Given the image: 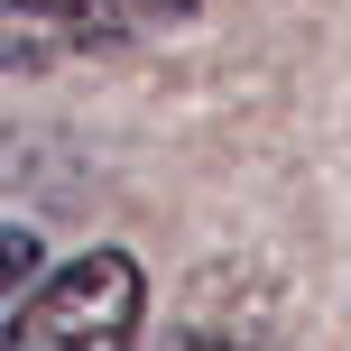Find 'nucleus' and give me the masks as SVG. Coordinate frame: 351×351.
Instances as JSON below:
<instances>
[{"label":"nucleus","mask_w":351,"mask_h":351,"mask_svg":"<svg viewBox=\"0 0 351 351\" xmlns=\"http://www.w3.org/2000/svg\"><path fill=\"white\" fill-rule=\"evenodd\" d=\"M185 351H250V342H231V333H194Z\"/></svg>","instance_id":"4"},{"label":"nucleus","mask_w":351,"mask_h":351,"mask_svg":"<svg viewBox=\"0 0 351 351\" xmlns=\"http://www.w3.org/2000/svg\"><path fill=\"white\" fill-rule=\"evenodd\" d=\"M148 315V278L130 250H74L56 259L0 324V351H130Z\"/></svg>","instance_id":"1"},{"label":"nucleus","mask_w":351,"mask_h":351,"mask_svg":"<svg viewBox=\"0 0 351 351\" xmlns=\"http://www.w3.org/2000/svg\"><path fill=\"white\" fill-rule=\"evenodd\" d=\"M204 0H0V65L37 74L65 56H111L139 37H176L194 28Z\"/></svg>","instance_id":"2"},{"label":"nucleus","mask_w":351,"mask_h":351,"mask_svg":"<svg viewBox=\"0 0 351 351\" xmlns=\"http://www.w3.org/2000/svg\"><path fill=\"white\" fill-rule=\"evenodd\" d=\"M28 278H37V231L28 222H0V305H19Z\"/></svg>","instance_id":"3"}]
</instances>
